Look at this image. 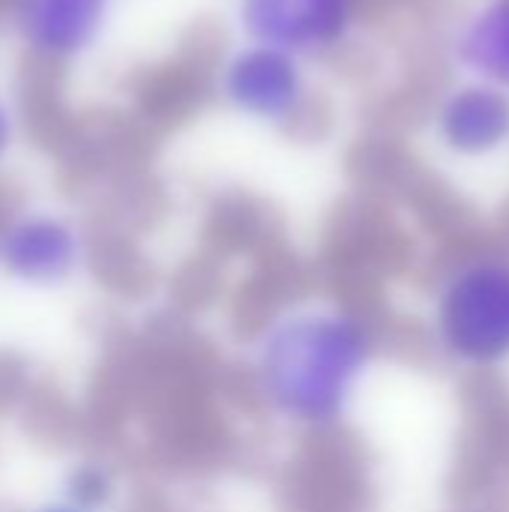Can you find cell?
<instances>
[{
  "instance_id": "6da1fadb",
  "label": "cell",
  "mask_w": 509,
  "mask_h": 512,
  "mask_svg": "<svg viewBox=\"0 0 509 512\" xmlns=\"http://www.w3.org/2000/svg\"><path fill=\"white\" fill-rule=\"evenodd\" d=\"M384 357L381 324L342 297H303L267 312L246 339L243 381L267 423L297 438L342 432Z\"/></svg>"
},
{
  "instance_id": "7a4b0ae2",
  "label": "cell",
  "mask_w": 509,
  "mask_h": 512,
  "mask_svg": "<svg viewBox=\"0 0 509 512\" xmlns=\"http://www.w3.org/2000/svg\"><path fill=\"white\" fill-rule=\"evenodd\" d=\"M423 339L438 363L462 375L509 369V249L453 255L423 297Z\"/></svg>"
},
{
  "instance_id": "3957f363",
  "label": "cell",
  "mask_w": 509,
  "mask_h": 512,
  "mask_svg": "<svg viewBox=\"0 0 509 512\" xmlns=\"http://www.w3.org/2000/svg\"><path fill=\"white\" fill-rule=\"evenodd\" d=\"M216 90L237 117L270 129L294 126L312 102L306 57L246 39L225 54Z\"/></svg>"
},
{
  "instance_id": "277c9868",
  "label": "cell",
  "mask_w": 509,
  "mask_h": 512,
  "mask_svg": "<svg viewBox=\"0 0 509 512\" xmlns=\"http://www.w3.org/2000/svg\"><path fill=\"white\" fill-rule=\"evenodd\" d=\"M84 228L60 210L27 207L0 222V273L24 288H63L87 264Z\"/></svg>"
},
{
  "instance_id": "5b68a950",
  "label": "cell",
  "mask_w": 509,
  "mask_h": 512,
  "mask_svg": "<svg viewBox=\"0 0 509 512\" xmlns=\"http://www.w3.org/2000/svg\"><path fill=\"white\" fill-rule=\"evenodd\" d=\"M114 6L117 0H9L6 18L33 60L72 66L102 45Z\"/></svg>"
},
{
  "instance_id": "8992f818",
  "label": "cell",
  "mask_w": 509,
  "mask_h": 512,
  "mask_svg": "<svg viewBox=\"0 0 509 512\" xmlns=\"http://www.w3.org/2000/svg\"><path fill=\"white\" fill-rule=\"evenodd\" d=\"M432 126L453 159H495L509 147V90L465 75L438 99Z\"/></svg>"
},
{
  "instance_id": "52a82bcc",
  "label": "cell",
  "mask_w": 509,
  "mask_h": 512,
  "mask_svg": "<svg viewBox=\"0 0 509 512\" xmlns=\"http://www.w3.org/2000/svg\"><path fill=\"white\" fill-rule=\"evenodd\" d=\"M453 57L468 78L509 90V0H483L462 18Z\"/></svg>"
},
{
  "instance_id": "ba28073f",
  "label": "cell",
  "mask_w": 509,
  "mask_h": 512,
  "mask_svg": "<svg viewBox=\"0 0 509 512\" xmlns=\"http://www.w3.org/2000/svg\"><path fill=\"white\" fill-rule=\"evenodd\" d=\"M303 24L309 57L330 54L348 42L363 0H288Z\"/></svg>"
},
{
  "instance_id": "9c48e42d",
  "label": "cell",
  "mask_w": 509,
  "mask_h": 512,
  "mask_svg": "<svg viewBox=\"0 0 509 512\" xmlns=\"http://www.w3.org/2000/svg\"><path fill=\"white\" fill-rule=\"evenodd\" d=\"M63 498L90 512H102L117 498V477L105 462H78L63 477Z\"/></svg>"
},
{
  "instance_id": "30bf717a",
  "label": "cell",
  "mask_w": 509,
  "mask_h": 512,
  "mask_svg": "<svg viewBox=\"0 0 509 512\" xmlns=\"http://www.w3.org/2000/svg\"><path fill=\"white\" fill-rule=\"evenodd\" d=\"M18 129H21L18 111H15V105L0 93V165L12 156V150H15V144H18Z\"/></svg>"
},
{
  "instance_id": "8fae6325",
  "label": "cell",
  "mask_w": 509,
  "mask_h": 512,
  "mask_svg": "<svg viewBox=\"0 0 509 512\" xmlns=\"http://www.w3.org/2000/svg\"><path fill=\"white\" fill-rule=\"evenodd\" d=\"M27 512H90V510H84V507H78V504H72V501H66V498L60 495V498L45 501V504H36L33 510H27Z\"/></svg>"
}]
</instances>
